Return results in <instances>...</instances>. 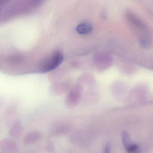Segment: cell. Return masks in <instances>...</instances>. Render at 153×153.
I'll use <instances>...</instances> for the list:
<instances>
[{
    "label": "cell",
    "instance_id": "cell-6",
    "mask_svg": "<svg viewBox=\"0 0 153 153\" xmlns=\"http://www.w3.org/2000/svg\"><path fill=\"white\" fill-rule=\"evenodd\" d=\"M1 146H3V147L1 148L4 149V151L6 152H12L13 150L16 149V145L13 141L10 140H3L2 144Z\"/></svg>",
    "mask_w": 153,
    "mask_h": 153
},
{
    "label": "cell",
    "instance_id": "cell-8",
    "mask_svg": "<svg viewBox=\"0 0 153 153\" xmlns=\"http://www.w3.org/2000/svg\"><path fill=\"white\" fill-rule=\"evenodd\" d=\"M138 146L135 144H131L129 146L126 148V150L128 153H133L137 149Z\"/></svg>",
    "mask_w": 153,
    "mask_h": 153
},
{
    "label": "cell",
    "instance_id": "cell-7",
    "mask_svg": "<svg viewBox=\"0 0 153 153\" xmlns=\"http://www.w3.org/2000/svg\"><path fill=\"white\" fill-rule=\"evenodd\" d=\"M122 137L123 142V145L125 146V147H127L128 146L131 145L130 143V137L128 134L126 132H123L122 134Z\"/></svg>",
    "mask_w": 153,
    "mask_h": 153
},
{
    "label": "cell",
    "instance_id": "cell-3",
    "mask_svg": "<svg viewBox=\"0 0 153 153\" xmlns=\"http://www.w3.org/2000/svg\"><path fill=\"white\" fill-rule=\"evenodd\" d=\"M42 138V135L39 131H30L25 136L24 142L26 145H32L38 142Z\"/></svg>",
    "mask_w": 153,
    "mask_h": 153
},
{
    "label": "cell",
    "instance_id": "cell-4",
    "mask_svg": "<svg viewBox=\"0 0 153 153\" xmlns=\"http://www.w3.org/2000/svg\"><path fill=\"white\" fill-rule=\"evenodd\" d=\"M93 30L92 25L89 22H85L79 25L76 28V32L82 35L90 33Z\"/></svg>",
    "mask_w": 153,
    "mask_h": 153
},
{
    "label": "cell",
    "instance_id": "cell-5",
    "mask_svg": "<svg viewBox=\"0 0 153 153\" xmlns=\"http://www.w3.org/2000/svg\"><path fill=\"white\" fill-rule=\"evenodd\" d=\"M23 130V126L20 121L14 122L10 131V135L12 137L17 138L20 135Z\"/></svg>",
    "mask_w": 153,
    "mask_h": 153
},
{
    "label": "cell",
    "instance_id": "cell-1",
    "mask_svg": "<svg viewBox=\"0 0 153 153\" xmlns=\"http://www.w3.org/2000/svg\"><path fill=\"white\" fill-rule=\"evenodd\" d=\"M63 60V56L60 51H55L42 64L41 69L44 72H48L55 69Z\"/></svg>",
    "mask_w": 153,
    "mask_h": 153
},
{
    "label": "cell",
    "instance_id": "cell-2",
    "mask_svg": "<svg viewBox=\"0 0 153 153\" xmlns=\"http://www.w3.org/2000/svg\"><path fill=\"white\" fill-rule=\"evenodd\" d=\"M81 98V91L79 88H76L71 91L66 100V105L70 108L76 106Z\"/></svg>",
    "mask_w": 153,
    "mask_h": 153
}]
</instances>
